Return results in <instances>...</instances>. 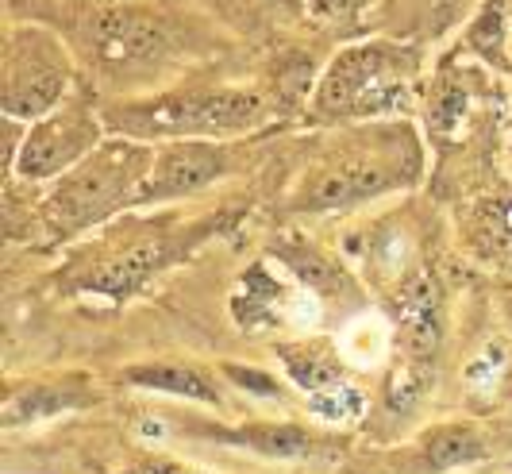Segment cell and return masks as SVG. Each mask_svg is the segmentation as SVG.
I'll use <instances>...</instances> for the list:
<instances>
[{
    "instance_id": "5b68a950",
    "label": "cell",
    "mask_w": 512,
    "mask_h": 474,
    "mask_svg": "<svg viewBox=\"0 0 512 474\" xmlns=\"http://www.w3.org/2000/svg\"><path fill=\"white\" fill-rule=\"evenodd\" d=\"M97 147H101V120L89 108H54L51 116L31 124V132L24 135L20 151L12 158V170L27 182L58 178V174H70Z\"/></svg>"
},
{
    "instance_id": "277c9868",
    "label": "cell",
    "mask_w": 512,
    "mask_h": 474,
    "mask_svg": "<svg viewBox=\"0 0 512 474\" xmlns=\"http://www.w3.org/2000/svg\"><path fill=\"white\" fill-rule=\"evenodd\" d=\"M74 66L66 47L51 31L16 27L4 43V116L8 120H43L70 89Z\"/></svg>"
},
{
    "instance_id": "8fae6325",
    "label": "cell",
    "mask_w": 512,
    "mask_h": 474,
    "mask_svg": "<svg viewBox=\"0 0 512 474\" xmlns=\"http://www.w3.org/2000/svg\"><path fill=\"white\" fill-rule=\"evenodd\" d=\"M420 467L428 474H447V471H462V467H474L489 455L486 436L474 428V424H436L432 432H424L420 440Z\"/></svg>"
},
{
    "instance_id": "d6986e66",
    "label": "cell",
    "mask_w": 512,
    "mask_h": 474,
    "mask_svg": "<svg viewBox=\"0 0 512 474\" xmlns=\"http://www.w3.org/2000/svg\"><path fill=\"white\" fill-rule=\"evenodd\" d=\"M474 236L489 255H512V197L497 193L474 205Z\"/></svg>"
},
{
    "instance_id": "4fadbf2b",
    "label": "cell",
    "mask_w": 512,
    "mask_h": 474,
    "mask_svg": "<svg viewBox=\"0 0 512 474\" xmlns=\"http://www.w3.org/2000/svg\"><path fill=\"white\" fill-rule=\"evenodd\" d=\"M282 282H274L266 274V266H251L239 282V290L231 297V313L239 320V328L247 332H266L278 324L282 316Z\"/></svg>"
},
{
    "instance_id": "8992f818",
    "label": "cell",
    "mask_w": 512,
    "mask_h": 474,
    "mask_svg": "<svg viewBox=\"0 0 512 474\" xmlns=\"http://www.w3.org/2000/svg\"><path fill=\"white\" fill-rule=\"evenodd\" d=\"M412 170L405 158H393L389 151L382 155H343L332 158L316 178H308L297 205L308 212H335V209H355L362 201H374L389 189L409 185Z\"/></svg>"
},
{
    "instance_id": "52a82bcc",
    "label": "cell",
    "mask_w": 512,
    "mask_h": 474,
    "mask_svg": "<svg viewBox=\"0 0 512 474\" xmlns=\"http://www.w3.org/2000/svg\"><path fill=\"white\" fill-rule=\"evenodd\" d=\"M224 170H228V155L220 147H212L205 139H174L154 155L151 178L139 193V209L201 193L216 178H224Z\"/></svg>"
},
{
    "instance_id": "e0dca14e",
    "label": "cell",
    "mask_w": 512,
    "mask_h": 474,
    "mask_svg": "<svg viewBox=\"0 0 512 474\" xmlns=\"http://www.w3.org/2000/svg\"><path fill=\"white\" fill-rule=\"evenodd\" d=\"M466 47L478 58H486L489 66L509 70V58H505V0H482L474 24L466 27Z\"/></svg>"
},
{
    "instance_id": "44dd1931",
    "label": "cell",
    "mask_w": 512,
    "mask_h": 474,
    "mask_svg": "<svg viewBox=\"0 0 512 474\" xmlns=\"http://www.w3.org/2000/svg\"><path fill=\"white\" fill-rule=\"evenodd\" d=\"M409 4L428 35H443L451 24H459V16L466 12V0H409Z\"/></svg>"
},
{
    "instance_id": "7c38bea8",
    "label": "cell",
    "mask_w": 512,
    "mask_h": 474,
    "mask_svg": "<svg viewBox=\"0 0 512 474\" xmlns=\"http://www.w3.org/2000/svg\"><path fill=\"white\" fill-rule=\"evenodd\" d=\"M131 386H143L154 394H170V397H189V401H201V405H220V390L208 382L205 370L189 367V363H143V367H131L128 374Z\"/></svg>"
},
{
    "instance_id": "ba28073f",
    "label": "cell",
    "mask_w": 512,
    "mask_h": 474,
    "mask_svg": "<svg viewBox=\"0 0 512 474\" xmlns=\"http://www.w3.org/2000/svg\"><path fill=\"white\" fill-rule=\"evenodd\" d=\"M89 43L97 62L112 70H128V66L154 62L170 47V35H166V24L143 8H108L89 27Z\"/></svg>"
},
{
    "instance_id": "ac0fdd59",
    "label": "cell",
    "mask_w": 512,
    "mask_h": 474,
    "mask_svg": "<svg viewBox=\"0 0 512 474\" xmlns=\"http://www.w3.org/2000/svg\"><path fill=\"white\" fill-rule=\"evenodd\" d=\"M428 386H432V363L409 355V363H397L389 382H385V409L393 417H409L420 405V397L428 394Z\"/></svg>"
},
{
    "instance_id": "4316f807",
    "label": "cell",
    "mask_w": 512,
    "mask_h": 474,
    "mask_svg": "<svg viewBox=\"0 0 512 474\" xmlns=\"http://www.w3.org/2000/svg\"><path fill=\"white\" fill-rule=\"evenodd\" d=\"M270 4H285V8H293V4H297V0H270Z\"/></svg>"
},
{
    "instance_id": "30bf717a",
    "label": "cell",
    "mask_w": 512,
    "mask_h": 474,
    "mask_svg": "<svg viewBox=\"0 0 512 474\" xmlns=\"http://www.w3.org/2000/svg\"><path fill=\"white\" fill-rule=\"evenodd\" d=\"M170 259H174V255H170V243H166V239H158V236L143 239V243H135L131 251L116 255L112 263L93 266V274L81 278V293H101L108 301H124V297H131L158 266H166Z\"/></svg>"
},
{
    "instance_id": "cb8c5ba5",
    "label": "cell",
    "mask_w": 512,
    "mask_h": 474,
    "mask_svg": "<svg viewBox=\"0 0 512 474\" xmlns=\"http://www.w3.org/2000/svg\"><path fill=\"white\" fill-rule=\"evenodd\" d=\"M370 0H312V12L328 16V20H355L359 8H366Z\"/></svg>"
},
{
    "instance_id": "484cf974",
    "label": "cell",
    "mask_w": 512,
    "mask_h": 474,
    "mask_svg": "<svg viewBox=\"0 0 512 474\" xmlns=\"http://www.w3.org/2000/svg\"><path fill=\"white\" fill-rule=\"evenodd\" d=\"M505 316H509V324H512V297L505 301Z\"/></svg>"
},
{
    "instance_id": "7a4b0ae2",
    "label": "cell",
    "mask_w": 512,
    "mask_h": 474,
    "mask_svg": "<svg viewBox=\"0 0 512 474\" xmlns=\"http://www.w3.org/2000/svg\"><path fill=\"white\" fill-rule=\"evenodd\" d=\"M151 147L139 139H112L101 143L85 162H77L66 178H58L47 197V220L58 236H74L112 212L139 205V193L151 178Z\"/></svg>"
},
{
    "instance_id": "2e32d148",
    "label": "cell",
    "mask_w": 512,
    "mask_h": 474,
    "mask_svg": "<svg viewBox=\"0 0 512 474\" xmlns=\"http://www.w3.org/2000/svg\"><path fill=\"white\" fill-rule=\"evenodd\" d=\"M278 355H282L289 378H293L305 394H316V390H324V386H332V382L343 378V367H339V359L332 355L328 343H312V340L282 343Z\"/></svg>"
},
{
    "instance_id": "ffe728a7",
    "label": "cell",
    "mask_w": 512,
    "mask_h": 474,
    "mask_svg": "<svg viewBox=\"0 0 512 474\" xmlns=\"http://www.w3.org/2000/svg\"><path fill=\"white\" fill-rule=\"evenodd\" d=\"M308 405H312V413H316L320 421L355 424L362 413H366V394H362L359 386H351V382L339 378V382H332V386L308 394Z\"/></svg>"
},
{
    "instance_id": "3957f363",
    "label": "cell",
    "mask_w": 512,
    "mask_h": 474,
    "mask_svg": "<svg viewBox=\"0 0 512 474\" xmlns=\"http://www.w3.org/2000/svg\"><path fill=\"white\" fill-rule=\"evenodd\" d=\"M262 116V97L251 89H193L116 108L112 124L131 139H205L251 132Z\"/></svg>"
},
{
    "instance_id": "9c48e42d",
    "label": "cell",
    "mask_w": 512,
    "mask_h": 474,
    "mask_svg": "<svg viewBox=\"0 0 512 474\" xmlns=\"http://www.w3.org/2000/svg\"><path fill=\"white\" fill-rule=\"evenodd\" d=\"M393 316L401 328V340L412 359L432 363V355L443 343L447 332V301H443V286L432 274H412L401 286L397 301H393Z\"/></svg>"
},
{
    "instance_id": "5bb4252c",
    "label": "cell",
    "mask_w": 512,
    "mask_h": 474,
    "mask_svg": "<svg viewBox=\"0 0 512 474\" xmlns=\"http://www.w3.org/2000/svg\"><path fill=\"white\" fill-rule=\"evenodd\" d=\"M89 405V397L70 386H31V390H16L4 401V428H24V424H39L47 417H58L66 409H81Z\"/></svg>"
},
{
    "instance_id": "d4e9b609",
    "label": "cell",
    "mask_w": 512,
    "mask_h": 474,
    "mask_svg": "<svg viewBox=\"0 0 512 474\" xmlns=\"http://www.w3.org/2000/svg\"><path fill=\"white\" fill-rule=\"evenodd\" d=\"M135 474H197V471H185L178 463H147V467H139Z\"/></svg>"
},
{
    "instance_id": "9a60e30c",
    "label": "cell",
    "mask_w": 512,
    "mask_h": 474,
    "mask_svg": "<svg viewBox=\"0 0 512 474\" xmlns=\"http://www.w3.org/2000/svg\"><path fill=\"white\" fill-rule=\"evenodd\" d=\"M224 444L251 448L266 459H305L312 451V436L297 424H247L239 432H212Z\"/></svg>"
},
{
    "instance_id": "603a6c76",
    "label": "cell",
    "mask_w": 512,
    "mask_h": 474,
    "mask_svg": "<svg viewBox=\"0 0 512 474\" xmlns=\"http://www.w3.org/2000/svg\"><path fill=\"white\" fill-rule=\"evenodd\" d=\"M462 108H466V97L455 93V89H443V93H439V105H432V124H436V128H451V124L459 120Z\"/></svg>"
},
{
    "instance_id": "7402d4cb",
    "label": "cell",
    "mask_w": 512,
    "mask_h": 474,
    "mask_svg": "<svg viewBox=\"0 0 512 474\" xmlns=\"http://www.w3.org/2000/svg\"><path fill=\"white\" fill-rule=\"evenodd\" d=\"M224 374H228L235 386L255 390L258 397H282V386H278L270 374H262V370H247V367H235V363H224Z\"/></svg>"
},
{
    "instance_id": "6da1fadb",
    "label": "cell",
    "mask_w": 512,
    "mask_h": 474,
    "mask_svg": "<svg viewBox=\"0 0 512 474\" xmlns=\"http://www.w3.org/2000/svg\"><path fill=\"white\" fill-rule=\"evenodd\" d=\"M420 74V54L389 39L347 47L332 58L316 85V116L324 120H374L409 108Z\"/></svg>"
}]
</instances>
